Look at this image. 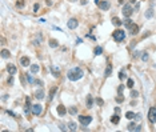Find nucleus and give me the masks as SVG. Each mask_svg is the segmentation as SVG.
I'll return each instance as SVG.
<instances>
[{"mask_svg": "<svg viewBox=\"0 0 156 132\" xmlns=\"http://www.w3.org/2000/svg\"><path fill=\"white\" fill-rule=\"evenodd\" d=\"M51 72H53V75H55L56 77L60 75V69H59L58 67H51Z\"/></svg>", "mask_w": 156, "mask_h": 132, "instance_id": "nucleus-21", "label": "nucleus"}, {"mask_svg": "<svg viewBox=\"0 0 156 132\" xmlns=\"http://www.w3.org/2000/svg\"><path fill=\"white\" fill-rule=\"evenodd\" d=\"M101 52H103V48H101V47H96V48H95V51H93V53H95L96 56H99Z\"/></svg>", "mask_w": 156, "mask_h": 132, "instance_id": "nucleus-27", "label": "nucleus"}, {"mask_svg": "<svg viewBox=\"0 0 156 132\" xmlns=\"http://www.w3.org/2000/svg\"><path fill=\"white\" fill-rule=\"evenodd\" d=\"M79 122H80L84 127H87V125L92 122V117L91 116H83V115H81V116H79Z\"/></svg>", "mask_w": 156, "mask_h": 132, "instance_id": "nucleus-5", "label": "nucleus"}, {"mask_svg": "<svg viewBox=\"0 0 156 132\" xmlns=\"http://www.w3.org/2000/svg\"><path fill=\"white\" fill-rule=\"evenodd\" d=\"M39 8H40V4H39V3H36V4L33 5V12H38Z\"/></svg>", "mask_w": 156, "mask_h": 132, "instance_id": "nucleus-35", "label": "nucleus"}, {"mask_svg": "<svg viewBox=\"0 0 156 132\" xmlns=\"http://www.w3.org/2000/svg\"><path fill=\"white\" fill-rule=\"evenodd\" d=\"M99 8L103 11H108L109 9V1H100L99 3Z\"/></svg>", "mask_w": 156, "mask_h": 132, "instance_id": "nucleus-9", "label": "nucleus"}, {"mask_svg": "<svg viewBox=\"0 0 156 132\" xmlns=\"http://www.w3.org/2000/svg\"><path fill=\"white\" fill-rule=\"evenodd\" d=\"M131 23H132V20H131V19H129V18H128V19H127V20H126V21H124V24H126V26H127V27H128V26H129V24H131Z\"/></svg>", "mask_w": 156, "mask_h": 132, "instance_id": "nucleus-39", "label": "nucleus"}, {"mask_svg": "<svg viewBox=\"0 0 156 132\" xmlns=\"http://www.w3.org/2000/svg\"><path fill=\"white\" fill-rule=\"evenodd\" d=\"M141 59H143V61H147V60H148V53L144 52V53H143V56H141Z\"/></svg>", "mask_w": 156, "mask_h": 132, "instance_id": "nucleus-36", "label": "nucleus"}, {"mask_svg": "<svg viewBox=\"0 0 156 132\" xmlns=\"http://www.w3.org/2000/svg\"><path fill=\"white\" fill-rule=\"evenodd\" d=\"M68 127H69V130H71V131H76V124H75L73 122H71L69 124H68Z\"/></svg>", "mask_w": 156, "mask_h": 132, "instance_id": "nucleus-30", "label": "nucleus"}, {"mask_svg": "<svg viewBox=\"0 0 156 132\" xmlns=\"http://www.w3.org/2000/svg\"><path fill=\"white\" fill-rule=\"evenodd\" d=\"M68 111H69V113H71V115H75L76 112H78V108H76V107H71V108L68 109Z\"/></svg>", "mask_w": 156, "mask_h": 132, "instance_id": "nucleus-31", "label": "nucleus"}, {"mask_svg": "<svg viewBox=\"0 0 156 132\" xmlns=\"http://www.w3.org/2000/svg\"><path fill=\"white\" fill-rule=\"evenodd\" d=\"M148 120L151 123H156V108L155 107H151L149 108V111H148Z\"/></svg>", "mask_w": 156, "mask_h": 132, "instance_id": "nucleus-3", "label": "nucleus"}, {"mask_svg": "<svg viewBox=\"0 0 156 132\" xmlns=\"http://www.w3.org/2000/svg\"><path fill=\"white\" fill-rule=\"evenodd\" d=\"M127 130H128V131H140V127H139V125H136L135 123H131V124H128Z\"/></svg>", "mask_w": 156, "mask_h": 132, "instance_id": "nucleus-12", "label": "nucleus"}, {"mask_svg": "<svg viewBox=\"0 0 156 132\" xmlns=\"http://www.w3.org/2000/svg\"><path fill=\"white\" fill-rule=\"evenodd\" d=\"M128 29H129V32H131L132 35H136V33L139 32V26H137V24H135V23H131L128 26Z\"/></svg>", "mask_w": 156, "mask_h": 132, "instance_id": "nucleus-8", "label": "nucleus"}, {"mask_svg": "<svg viewBox=\"0 0 156 132\" xmlns=\"http://www.w3.org/2000/svg\"><path fill=\"white\" fill-rule=\"evenodd\" d=\"M119 77H120L121 80H124V79H126V75H124V72H120V74H119Z\"/></svg>", "mask_w": 156, "mask_h": 132, "instance_id": "nucleus-41", "label": "nucleus"}, {"mask_svg": "<svg viewBox=\"0 0 156 132\" xmlns=\"http://www.w3.org/2000/svg\"><path fill=\"white\" fill-rule=\"evenodd\" d=\"M119 3H120V4H123V3H124V0H119Z\"/></svg>", "mask_w": 156, "mask_h": 132, "instance_id": "nucleus-47", "label": "nucleus"}, {"mask_svg": "<svg viewBox=\"0 0 156 132\" xmlns=\"http://www.w3.org/2000/svg\"><path fill=\"white\" fill-rule=\"evenodd\" d=\"M56 89H58L56 87H53V88H51V89H49V99H51V100H52V99H53V96H55Z\"/></svg>", "mask_w": 156, "mask_h": 132, "instance_id": "nucleus-25", "label": "nucleus"}, {"mask_svg": "<svg viewBox=\"0 0 156 132\" xmlns=\"http://www.w3.org/2000/svg\"><path fill=\"white\" fill-rule=\"evenodd\" d=\"M67 75H68V79H69L71 81H76V80H79V79L83 77L84 72H83V69L79 68V67H73V68H71L69 71H68Z\"/></svg>", "mask_w": 156, "mask_h": 132, "instance_id": "nucleus-1", "label": "nucleus"}, {"mask_svg": "<svg viewBox=\"0 0 156 132\" xmlns=\"http://www.w3.org/2000/svg\"><path fill=\"white\" fill-rule=\"evenodd\" d=\"M96 103H98L99 105H103V104H104V102L100 99V97H98V99H96Z\"/></svg>", "mask_w": 156, "mask_h": 132, "instance_id": "nucleus-38", "label": "nucleus"}, {"mask_svg": "<svg viewBox=\"0 0 156 132\" xmlns=\"http://www.w3.org/2000/svg\"><path fill=\"white\" fill-rule=\"evenodd\" d=\"M119 112H120V108H119V107H116V108H115V113H119Z\"/></svg>", "mask_w": 156, "mask_h": 132, "instance_id": "nucleus-45", "label": "nucleus"}, {"mask_svg": "<svg viewBox=\"0 0 156 132\" xmlns=\"http://www.w3.org/2000/svg\"><path fill=\"white\" fill-rule=\"evenodd\" d=\"M24 5V0H18L16 1V7H23Z\"/></svg>", "mask_w": 156, "mask_h": 132, "instance_id": "nucleus-34", "label": "nucleus"}, {"mask_svg": "<svg viewBox=\"0 0 156 132\" xmlns=\"http://www.w3.org/2000/svg\"><path fill=\"white\" fill-rule=\"evenodd\" d=\"M95 3H96V4H99V3H100V1H99V0H95Z\"/></svg>", "mask_w": 156, "mask_h": 132, "instance_id": "nucleus-48", "label": "nucleus"}, {"mask_svg": "<svg viewBox=\"0 0 156 132\" xmlns=\"http://www.w3.org/2000/svg\"><path fill=\"white\" fill-rule=\"evenodd\" d=\"M41 40H43V35H40V33H39V35L36 36V39L33 40V44H35V46H39Z\"/></svg>", "mask_w": 156, "mask_h": 132, "instance_id": "nucleus-18", "label": "nucleus"}, {"mask_svg": "<svg viewBox=\"0 0 156 132\" xmlns=\"http://www.w3.org/2000/svg\"><path fill=\"white\" fill-rule=\"evenodd\" d=\"M7 113H8V115H11V116H13V117H16V115L13 113V112H11V111H7Z\"/></svg>", "mask_w": 156, "mask_h": 132, "instance_id": "nucleus-43", "label": "nucleus"}, {"mask_svg": "<svg viewBox=\"0 0 156 132\" xmlns=\"http://www.w3.org/2000/svg\"><path fill=\"white\" fill-rule=\"evenodd\" d=\"M10 56H11V53H10V51H8V49H3V51H1V57L8 59Z\"/></svg>", "mask_w": 156, "mask_h": 132, "instance_id": "nucleus-23", "label": "nucleus"}, {"mask_svg": "<svg viewBox=\"0 0 156 132\" xmlns=\"http://www.w3.org/2000/svg\"><path fill=\"white\" fill-rule=\"evenodd\" d=\"M123 89H124V85H120V87H119V94H121V92H123Z\"/></svg>", "mask_w": 156, "mask_h": 132, "instance_id": "nucleus-42", "label": "nucleus"}, {"mask_svg": "<svg viewBox=\"0 0 156 132\" xmlns=\"http://www.w3.org/2000/svg\"><path fill=\"white\" fill-rule=\"evenodd\" d=\"M29 102H31V99L29 97H27V99H25V105H24V112L25 113H29Z\"/></svg>", "mask_w": 156, "mask_h": 132, "instance_id": "nucleus-15", "label": "nucleus"}, {"mask_svg": "<svg viewBox=\"0 0 156 132\" xmlns=\"http://www.w3.org/2000/svg\"><path fill=\"white\" fill-rule=\"evenodd\" d=\"M146 18H148V19L154 18V9H152V8H148V9L146 11Z\"/></svg>", "mask_w": 156, "mask_h": 132, "instance_id": "nucleus-19", "label": "nucleus"}, {"mask_svg": "<svg viewBox=\"0 0 156 132\" xmlns=\"http://www.w3.org/2000/svg\"><path fill=\"white\" fill-rule=\"evenodd\" d=\"M67 26H68L69 29H75V28L79 26V21L76 20V19H69V20H68V23H67Z\"/></svg>", "mask_w": 156, "mask_h": 132, "instance_id": "nucleus-7", "label": "nucleus"}, {"mask_svg": "<svg viewBox=\"0 0 156 132\" xmlns=\"http://www.w3.org/2000/svg\"><path fill=\"white\" fill-rule=\"evenodd\" d=\"M43 112V107L40 104H33L32 105V113L33 115H40Z\"/></svg>", "mask_w": 156, "mask_h": 132, "instance_id": "nucleus-6", "label": "nucleus"}, {"mask_svg": "<svg viewBox=\"0 0 156 132\" xmlns=\"http://www.w3.org/2000/svg\"><path fill=\"white\" fill-rule=\"evenodd\" d=\"M27 80H28V83L29 84H32V83H35V80H33V77L31 76L29 74H27Z\"/></svg>", "mask_w": 156, "mask_h": 132, "instance_id": "nucleus-33", "label": "nucleus"}, {"mask_svg": "<svg viewBox=\"0 0 156 132\" xmlns=\"http://www.w3.org/2000/svg\"><path fill=\"white\" fill-rule=\"evenodd\" d=\"M127 87H128V88H132V87H134V80H132V79L127 80Z\"/></svg>", "mask_w": 156, "mask_h": 132, "instance_id": "nucleus-32", "label": "nucleus"}, {"mask_svg": "<svg viewBox=\"0 0 156 132\" xmlns=\"http://www.w3.org/2000/svg\"><path fill=\"white\" fill-rule=\"evenodd\" d=\"M135 116H136V115L134 113V112H127V113H126V117H127V119H129V120L134 119Z\"/></svg>", "mask_w": 156, "mask_h": 132, "instance_id": "nucleus-28", "label": "nucleus"}, {"mask_svg": "<svg viewBox=\"0 0 156 132\" xmlns=\"http://www.w3.org/2000/svg\"><path fill=\"white\" fill-rule=\"evenodd\" d=\"M92 105H93V99H92V96H91V95H88V96H87V107L91 108Z\"/></svg>", "mask_w": 156, "mask_h": 132, "instance_id": "nucleus-20", "label": "nucleus"}, {"mask_svg": "<svg viewBox=\"0 0 156 132\" xmlns=\"http://www.w3.org/2000/svg\"><path fill=\"white\" fill-rule=\"evenodd\" d=\"M80 3H81V4H87V0H81Z\"/></svg>", "mask_w": 156, "mask_h": 132, "instance_id": "nucleus-46", "label": "nucleus"}, {"mask_svg": "<svg viewBox=\"0 0 156 132\" xmlns=\"http://www.w3.org/2000/svg\"><path fill=\"white\" fill-rule=\"evenodd\" d=\"M20 63L23 67H28L29 66V59L27 57V56H23V57H20Z\"/></svg>", "mask_w": 156, "mask_h": 132, "instance_id": "nucleus-11", "label": "nucleus"}, {"mask_svg": "<svg viewBox=\"0 0 156 132\" xmlns=\"http://www.w3.org/2000/svg\"><path fill=\"white\" fill-rule=\"evenodd\" d=\"M136 1V0H131V3H135Z\"/></svg>", "mask_w": 156, "mask_h": 132, "instance_id": "nucleus-49", "label": "nucleus"}, {"mask_svg": "<svg viewBox=\"0 0 156 132\" xmlns=\"http://www.w3.org/2000/svg\"><path fill=\"white\" fill-rule=\"evenodd\" d=\"M124 102V97L121 96V94H119V96H116V103H123Z\"/></svg>", "mask_w": 156, "mask_h": 132, "instance_id": "nucleus-29", "label": "nucleus"}, {"mask_svg": "<svg viewBox=\"0 0 156 132\" xmlns=\"http://www.w3.org/2000/svg\"><path fill=\"white\" fill-rule=\"evenodd\" d=\"M112 38H113V40H115V41H123L124 38H126V32L119 28V29H116L115 32H113Z\"/></svg>", "mask_w": 156, "mask_h": 132, "instance_id": "nucleus-2", "label": "nucleus"}, {"mask_svg": "<svg viewBox=\"0 0 156 132\" xmlns=\"http://www.w3.org/2000/svg\"><path fill=\"white\" fill-rule=\"evenodd\" d=\"M49 47L51 48H56V47L59 46V43H58V40H56V39H49Z\"/></svg>", "mask_w": 156, "mask_h": 132, "instance_id": "nucleus-16", "label": "nucleus"}, {"mask_svg": "<svg viewBox=\"0 0 156 132\" xmlns=\"http://www.w3.org/2000/svg\"><path fill=\"white\" fill-rule=\"evenodd\" d=\"M111 122H112V124H117L119 122H120V117L117 116V113L115 115V116H112V119H111Z\"/></svg>", "mask_w": 156, "mask_h": 132, "instance_id": "nucleus-24", "label": "nucleus"}, {"mask_svg": "<svg viewBox=\"0 0 156 132\" xmlns=\"http://www.w3.org/2000/svg\"><path fill=\"white\" fill-rule=\"evenodd\" d=\"M134 56H135V57H137V56H140V52H139V51H135Z\"/></svg>", "mask_w": 156, "mask_h": 132, "instance_id": "nucleus-44", "label": "nucleus"}, {"mask_svg": "<svg viewBox=\"0 0 156 132\" xmlns=\"http://www.w3.org/2000/svg\"><path fill=\"white\" fill-rule=\"evenodd\" d=\"M111 74H112V64H108L107 66V68H106V77H108V76H111Z\"/></svg>", "mask_w": 156, "mask_h": 132, "instance_id": "nucleus-17", "label": "nucleus"}, {"mask_svg": "<svg viewBox=\"0 0 156 132\" xmlns=\"http://www.w3.org/2000/svg\"><path fill=\"white\" fill-rule=\"evenodd\" d=\"M121 12H123V15L126 16V18H129V16L132 15V12H134V9H132V7L129 4H126L123 7V9H121Z\"/></svg>", "mask_w": 156, "mask_h": 132, "instance_id": "nucleus-4", "label": "nucleus"}, {"mask_svg": "<svg viewBox=\"0 0 156 132\" xmlns=\"http://www.w3.org/2000/svg\"><path fill=\"white\" fill-rule=\"evenodd\" d=\"M39 69H40V67H39L38 64H32V66H31V72H32V74L39 72Z\"/></svg>", "mask_w": 156, "mask_h": 132, "instance_id": "nucleus-22", "label": "nucleus"}, {"mask_svg": "<svg viewBox=\"0 0 156 132\" xmlns=\"http://www.w3.org/2000/svg\"><path fill=\"white\" fill-rule=\"evenodd\" d=\"M112 23L115 24V26H121V21L119 18H112Z\"/></svg>", "mask_w": 156, "mask_h": 132, "instance_id": "nucleus-26", "label": "nucleus"}, {"mask_svg": "<svg viewBox=\"0 0 156 132\" xmlns=\"http://www.w3.org/2000/svg\"><path fill=\"white\" fill-rule=\"evenodd\" d=\"M66 112H67V109H66V107H64V105H58V113L60 115V116H64Z\"/></svg>", "mask_w": 156, "mask_h": 132, "instance_id": "nucleus-13", "label": "nucleus"}, {"mask_svg": "<svg viewBox=\"0 0 156 132\" xmlns=\"http://www.w3.org/2000/svg\"><path fill=\"white\" fill-rule=\"evenodd\" d=\"M35 97L36 99H44V91L43 89H39V91H36V94H35Z\"/></svg>", "mask_w": 156, "mask_h": 132, "instance_id": "nucleus-14", "label": "nucleus"}, {"mask_svg": "<svg viewBox=\"0 0 156 132\" xmlns=\"http://www.w3.org/2000/svg\"><path fill=\"white\" fill-rule=\"evenodd\" d=\"M8 84H10V85H12V84H13V77H12V75H11V77H8Z\"/></svg>", "mask_w": 156, "mask_h": 132, "instance_id": "nucleus-40", "label": "nucleus"}, {"mask_svg": "<svg viewBox=\"0 0 156 132\" xmlns=\"http://www.w3.org/2000/svg\"><path fill=\"white\" fill-rule=\"evenodd\" d=\"M7 71L10 75H15L16 74V67L13 66V64H8L7 66Z\"/></svg>", "mask_w": 156, "mask_h": 132, "instance_id": "nucleus-10", "label": "nucleus"}, {"mask_svg": "<svg viewBox=\"0 0 156 132\" xmlns=\"http://www.w3.org/2000/svg\"><path fill=\"white\" fill-rule=\"evenodd\" d=\"M131 96H132V97H134V99H136V97H137V96H139V94H137V91H132V92H131Z\"/></svg>", "mask_w": 156, "mask_h": 132, "instance_id": "nucleus-37", "label": "nucleus"}]
</instances>
